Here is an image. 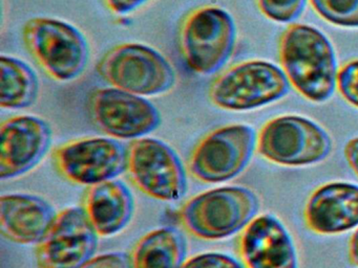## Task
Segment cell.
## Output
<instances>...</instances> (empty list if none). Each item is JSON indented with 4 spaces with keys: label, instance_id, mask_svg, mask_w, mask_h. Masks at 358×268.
<instances>
[{
    "label": "cell",
    "instance_id": "277c9868",
    "mask_svg": "<svg viewBox=\"0 0 358 268\" xmlns=\"http://www.w3.org/2000/svg\"><path fill=\"white\" fill-rule=\"evenodd\" d=\"M259 200L250 188L223 186L192 197L178 211L184 230L204 240H221L246 228L259 213Z\"/></svg>",
    "mask_w": 358,
    "mask_h": 268
},
{
    "label": "cell",
    "instance_id": "5bb4252c",
    "mask_svg": "<svg viewBox=\"0 0 358 268\" xmlns=\"http://www.w3.org/2000/svg\"><path fill=\"white\" fill-rule=\"evenodd\" d=\"M238 246L247 268H299L292 237L271 214L255 217L241 234Z\"/></svg>",
    "mask_w": 358,
    "mask_h": 268
},
{
    "label": "cell",
    "instance_id": "ac0fdd59",
    "mask_svg": "<svg viewBox=\"0 0 358 268\" xmlns=\"http://www.w3.org/2000/svg\"><path fill=\"white\" fill-rule=\"evenodd\" d=\"M187 243L181 230L164 226L148 232L131 253L133 268H181Z\"/></svg>",
    "mask_w": 358,
    "mask_h": 268
},
{
    "label": "cell",
    "instance_id": "d6986e66",
    "mask_svg": "<svg viewBox=\"0 0 358 268\" xmlns=\"http://www.w3.org/2000/svg\"><path fill=\"white\" fill-rule=\"evenodd\" d=\"M39 96V80L30 65L15 57H0V107L8 110L28 108Z\"/></svg>",
    "mask_w": 358,
    "mask_h": 268
},
{
    "label": "cell",
    "instance_id": "ba28073f",
    "mask_svg": "<svg viewBox=\"0 0 358 268\" xmlns=\"http://www.w3.org/2000/svg\"><path fill=\"white\" fill-rule=\"evenodd\" d=\"M257 144V135L251 126H222L207 133L194 147L188 158V170L205 184L228 181L246 169Z\"/></svg>",
    "mask_w": 358,
    "mask_h": 268
},
{
    "label": "cell",
    "instance_id": "e0dca14e",
    "mask_svg": "<svg viewBox=\"0 0 358 268\" xmlns=\"http://www.w3.org/2000/svg\"><path fill=\"white\" fill-rule=\"evenodd\" d=\"M83 209L98 234L108 237L118 234L129 223L135 200L122 181L112 179L87 188Z\"/></svg>",
    "mask_w": 358,
    "mask_h": 268
},
{
    "label": "cell",
    "instance_id": "6da1fadb",
    "mask_svg": "<svg viewBox=\"0 0 358 268\" xmlns=\"http://www.w3.org/2000/svg\"><path fill=\"white\" fill-rule=\"evenodd\" d=\"M282 69L293 87L308 100L326 102L337 86V61L328 38L314 27L292 24L280 42Z\"/></svg>",
    "mask_w": 358,
    "mask_h": 268
},
{
    "label": "cell",
    "instance_id": "9a60e30c",
    "mask_svg": "<svg viewBox=\"0 0 358 268\" xmlns=\"http://www.w3.org/2000/svg\"><path fill=\"white\" fill-rule=\"evenodd\" d=\"M308 228L318 234H336L358 226V186L329 182L310 196L305 207Z\"/></svg>",
    "mask_w": 358,
    "mask_h": 268
},
{
    "label": "cell",
    "instance_id": "4fadbf2b",
    "mask_svg": "<svg viewBox=\"0 0 358 268\" xmlns=\"http://www.w3.org/2000/svg\"><path fill=\"white\" fill-rule=\"evenodd\" d=\"M52 129L34 115H16L0 126V178L12 179L36 167L51 148Z\"/></svg>",
    "mask_w": 358,
    "mask_h": 268
},
{
    "label": "cell",
    "instance_id": "cb8c5ba5",
    "mask_svg": "<svg viewBox=\"0 0 358 268\" xmlns=\"http://www.w3.org/2000/svg\"><path fill=\"white\" fill-rule=\"evenodd\" d=\"M80 268H133L131 255L122 251L96 255Z\"/></svg>",
    "mask_w": 358,
    "mask_h": 268
},
{
    "label": "cell",
    "instance_id": "603a6c76",
    "mask_svg": "<svg viewBox=\"0 0 358 268\" xmlns=\"http://www.w3.org/2000/svg\"><path fill=\"white\" fill-rule=\"evenodd\" d=\"M181 268H244L234 258L221 253H206L190 258Z\"/></svg>",
    "mask_w": 358,
    "mask_h": 268
},
{
    "label": "cell",
    "instance_id": "8992f818",
    "mask_svg": "<svg viewBox=\"0 0 358 268\" xmlns=\"http://www.w3.org/2000/svg\"><path fill=\"white\" fill-rule=\"evenodd\" d=\"M290 81L284 70L262 60L245 61L220 73L208 89L217 108L247 111L276 102L287 96Z\"/></svg>",
    "mask_w": 358,
    "mask_h": 268
},
{
    "label": "cell",
    "instance_id": "5b68a950",
    "mask_svg": "<svg viewBox=\"0 0 358 268\" xmlns=\"http://www.w3.org/2000/svg\"><path fill=\"white\" fill-rule=\"evenodd\" d=\"M96 69L110 87L143 98L166 94L177 81L175 68L166 57L138 42L113 46L99 59Z\"/></svg>",
    "mask_w": 358,
    "mask_h": 268
},
{
    "label": "cell",
    "instance_id": "4316f807",
    "mask_svg": "<svg viewBox=\"0 0 358 268\" xmlns=\"http://www.w3.org/2000/svg\"><path fill=\"white\" fill-rule=\"evenodd\" d=\"M349 258L351 263L358 266V228L350 239Z\"/></svg>",
    "mask_w": 358,
    "mask_h": 268
},
{
    "label": "cell",
    "instance_id": "484cf974",
    "mask_svg": "<svg viewBox=\"0 0 358 268\" xmlns=\"http://www.w3.org/2000/svg\"><path fill=\"white\" fill-rule=\"evenodd\" d=\"M343 153L350 168L358 176V137L353 138L345 144Z\"/></svg>",
    "mask_w": 358,
    "mask_h": 268
},
{
    "label": "cell",
    "instance_id": "52a82bcc",
    "mask_svg": "<svg viewBox=\"0 0 358 268\" xmlns=\"http://www.w3.org/2000/svg\"><path fill=\"white\" fill-rule=\"evenodd\" d=\"M332 148L328 132L299 115L270 119L257 135V152L267 161L285 167L315 165L324 161Z\"/></svg>",
    "mask_w": 358,
    "mask_h": 268
},
{
    "label": "cell",
    "instance_id": "d4e9b609",
    "mask_svg": "<svg viewBox=\"0 0 358 268\" xmlns=\"http://www.w3.org/2000/svg\"><path fill=\"white\" fill-rule=\"evenodd\" d=\"M106 10L116 16H127L148 3L150 0H101Z\"/></svg>",
    "mask_w": 358,
    "mask_h": 268
},
{
    "label": "cell",
    "instance_id": "ffe728a7",
    "mask_svg": "<svg viewBox=\"0 0 358 268\" xmlns=\"http://www.w3.org/2000/svg\"><path fill=\"white\" fill-rule=\"evenodd\" d=\"M320 17L343 27H358V0H310Z\"/></svg>",
    "mask_w": 358,
    "mask_h": 268
},
{
    "label": "cell",
    "instance_id": "2e32d148",
    "mask_svg": "<svg viewBox=\"0 0 358 268\" xmlns=\"http://www.w3.org/2000/svg\"><path fill=\"white\" fill-rule=\"evenodd\" d=\"M54 207L30 194L3 195L0 198V230L18 244H38L55 220Z\"/></svg>",
    "mask_w": 358,
    "mask_h": 268
},
{
    "label": "cell",
    "instance_id": "44dd1931",
    "mask_svg": "<svg viewBox=\"0 0 358 268\" xmlns=\"http://www.w3.org/2000/svg\"><path fill=\"white\" fill-rule=\"evenodd\" d=\"M257 3L270 20L290 23L303 14L307 0H257Z\"/></svg>",
    "mask_w": 358,
    "mask_h": 268
},
{
    "label": "cell",
    "instance_id": "7a4b0ae2",
    "mask_svg": "<svg viewBox=\"0 0 358 268\" xmlns=\"http://www.w3.org/2000/svg\"><path fill=\"white\" fill-rule=\"evenodd\" d=\"M236 43V25L221 6L206 4L192 8L178 29V48L192 73L211 75L231 58Z\"/></svg>",
    "mask_w": 358,
    "mask_h": 268
},
{
    "label": "cell",
    "instance_id": "7c38bea8",
    "mask_svg": "<svg viewBox=\"0 0 358 268\" xmlns=\"http://www.w3.org/2000/svg\"><path fill=\"white\" fill-rule=\"evenodd\" d=\"M98 236L83 207L64 209L37 244V267L80 268L95 255Z\"/></svg>",
    "mask_w": 358,
    "mask_h": 268
},
{
    "label": "cell",
    "instance_id": "30bf717a",
    "mask_svg": "<svg viewBox=\"0 0 358 268\" xmlns=\"http://www.w3.org/2000/svg\"><path fill=\"white\" fill-rule=\"evenodd\" d=\"M96 127L115 140H138L158 129L161 114L148 98L115 87L97 88L87 102Z\"/></svg>",
    "mask_w": 358,
    "mask_h": 268
},
{
    "label": "cell",
    "instance_id": "9c48e42d",
    "mask_svg": "<svg viewBox=\"0 0 358 268\" xmlns=\"http://www.w3.org/2000/svg\"><path fill=\"white\" fill-rule=\"evenodd\" d=\"M129 177L140 191L157 200H179L187 191L183 163L171 147L156 138H138L127 147Z\"/></svg>",
    "mask_w": 358,
    "mask_h": 268
},
{
    "label": "cell",
    "instance_id": "3957f363",
    "mask_svg": "<svg viewBox=\"0 0 358 268\" xmlns=\"http://www.w3.org/2000/svg\"><path fill=\"white\" fill-rule=\"evenodd\" d=\"M22 36L29 54L54 81H75L89 65L91 50L87 38L66 21L33 17L22 27Z\"/></svg>",
    "mask_w": 358,
    "mask_h": 268
},
{
    "label": "cell",
    "instance_id": "8fae6325",
    "mask_svg": "<svg viewBox=\"0 0 358 268\" xmlns=\"http://www.w3.org/2000/svg\"><path fill=\"white\" fill-rule=\"evenodd\" d=\"M53 163L69 181L91 186L127 171V148L112 137L77 138L55 149Z\"/></svg>",
    "mask_w": 358,
    "mask_h": 268
},
{
    "label": "cell",
    "instance_id": "7402d4cb",
    "mask_svg": "<svg viewBox=\"0 0 358 268\" xmlns=\"http://www.w3.org/2000/svg\"><path fill=\"white\" fill-rule=\"evenodd\" d=\"M337 87L343 98L358 108V59L341 67L337 75Z\"/></svg>",
    "mask_w": 358,
    "mask_h": 268
}]
</instances>
